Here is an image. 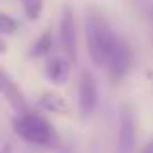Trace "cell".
<instances>
[{
	"mask_svg": "<svg viewBox=\"0 0 153 153\" xmlns=\"http://www.w3.org/2000/svg\"><path fill=\"white\" fill-rule=\"evenodd\" d=\"M84 32H86V46H88V55H90L92 63L103 67L105 59L109 55V48L113 46L117 34L111 30L107 17L103 13H99L97 9H88L86 11Z\"/></svg>",
	"mask_w": 153,
	"mask_h": 153,
	"instance_id": "1",
	"label": "cell"
},
{
	"mask_svg": "<svg viewBox=\"0 0 153 153\" xmlns=\"http://www.w3.org/2000/svg\"><path fill=\"white\" fill-rule=\"evenodd\" d=\"M13 130L15 134L36 147H57L59 145V134L57 130L48 124V120H44L42 115L30 111H19L13 117Z\"/></svg>",
	"mask_w": 153,
	"mask_h": 153,
	"instance_id": "2",
	"label": "cell"
},
{
	"mask_svg": "<svg viewBox=\"0 0 153 153\" xmlns=\"http://www.w3.org/2000/svg\"><path fill=\"white\" fill-rule=\"evenodd\" d=\"M103 67L107 69L109 80L113 84H117V82H122L126 78V74L132 67V48H130V44L124 38H120V36L115 38V42L109 48V55H107Z\"/></svg>",
	"mask_w": 153,
	"mask_h": 153,
	"instance_id": "3",
	"label": "cell"
},
{
	"mask_svg": "<svg viewBox=\"0 0 153 153\" xmlns=\"http://www.w3.org/2000/svg\"><path fill=\"white\" fill-rule=\"evenodd\" d=\"M136 149V122L130 107H122L120 122H117V138H115V153H134Z\"/></svg>",
	"mask_w": 153,
	"mask_h": 153,
	"instance_id": "4",
	"label": "cell"
},
{
	"mask_svg": "<svg viewBox=\"0 0 153 153\" xmlns=\"http://www.w3.org/2000/svg\"><path fill=\"white\" fill-rule=\"evenodd\" d=\"M59 38H61V48L65 53V59L69 63H76L78 61V32H76L74 11L69 7L63 9L61 23H59Z\"/></svg>",
	"mask_w": 153,
	"mask_h": 153,
	"instance_id": "5",
	"label": "cell"
},
{
	"mask_svg": "<svg viewBox=\"0 0 153 153\" xmlns=\"http://www.w3.org/2000/svg\"><path fill=\"white\" fill-rule=\"evenodd\" d=\"M78 94H80V117L86 120L92 115L94 107H97V80L90 71H82L80 74V86H78Z\"/></svg>",
	"mask_w": 153,
	"mask_h": 153,
	"instance_id": "6",
	"label": "cell"
},
{
	"mask_svg": "<svg viewBox=\"0 0 153 153\" xmlns=\"http://www.w3.org/2000/svg\"><path fill=\"white\" fill-rule=\"evenodd\" d=\"M0 92H4V97L9 99V103L17 109V111H30V105L23 97V92L19 90V86L7 76V71L0 69Z\"/></svg>",
	"mask_w": 153,
	"mask_h": 153,
	"instance_id": "7",
	"label": "cell"
},
{
	"mask_svg": "<svg viewBox=\"0 0 153 153\" xmlns=\"http://www.w3.org/2000/svg\"><path fill=\"white\" fill-rule=\"evenodd\" d=\"M69 71H71V63L67 59H61V57H55L46 63V78L48 82L53 84H65L67 78H69Z\"/></svg>",
	"mask_w": 153,
	"mask_h": 153,
	"instance_id": "8",
	"label": "cell"
},
{
	"mask_svg": "<svg viewBox=\"0 0 153 153\" xmlns=\"http://www.w3.org/2000/svg\"><path fill=\"white\" fill-rule=\"evenodd\" d=\"M40 107L55 113V115H67L69 113V103L59 92H44L40 97Z\"/></svg>",
	"mask_w": 153,
	"mask_h": 153,
	"instance_id": "9",
	"label": "cell"
},
{
	"mask_svg": "<svg viewBox=\"0 0 153 153\" xmlns=\"http://www.w3.org/2000/svg\"><path fill=\"white\" fill-rule=\"evenodd\" d=\"M51 48H53V32L51 30H46L36 42H34V46H32V51H30V55L32 57H44V55H48L51 53Z\"/></svg>",
	"mask_w": 153,
	"mask_h": 153,
	"instance_id": "10",
	"label": "cell"
},
{
	"mask_svg": "<svg viewBox=\"0 0 153 153\" xmlns=\"http://www.w3.org/2000/svg\"><path fill=\"white\" fill-rule=\"evenodd\" d=\"M23 4V13L30 21H36L40 19L42 11H44V0H21Z\"/></svg>",
	"mask_w": 153,
	"mask_h": 153,
	"instance_id": "11",
	"label": "cell"
},
{
	"mask_svg": "<svg viewBox=\"0 0 153 153\" xmlns=\"http://www.w3.org/2000/svg\"><path fill=\"white\" fill-rule=\"evenodd\" d=\"M17 30H19L17 19H13L11 15L0 11V34H15Z\"/></svg>",
	"mask_w": 153,
	"mask_h": 153,
	"instance_id": "12",
	"label": "cell"
},
{
	"mask_svg": "<svg viewBox=\"0 0 153 153\" xmlns=\"http://www.w3.org/2000/svg\"><path fill=\"white\" fill-rule=\"evenodd\" d=\"M7 48H9V46H7V42H4V38H2V36H0V55H4V53H7Z\"/></svg>",
	"mask_w": 153,
	"mask_h": 153,
	"instance_id": "13",
	"label": "cell"
},
{
	"mask_svg": "<svg viewBox=\"0 0 153 153\" xmlns=\"http://www.w3.org/2000/svg\"><path fill=\"white\" fill-rule=\"evenodd\" d=\"M140 153H153V140H151V143H149V145H147V147H145Z\"/></svg>",
	"mask_w": 153,
	"mask_h": 153,
	"instance_id": "14",
	"label": "cell"
},
{
	"mask_svg": "<svg viewBox=\"0 0 153 153\" xmlns=\"http://www.w3.org/2000/svg\"><path fill=\"white\" fill-rule=\"evenodd\" d=\"M2 153H9V151H2Z\"/></svg>",
	"mask_w": 153,
	"mask_h": 153,
	"instance_id": "15",
	"label": "cell"
}]
</instances>
